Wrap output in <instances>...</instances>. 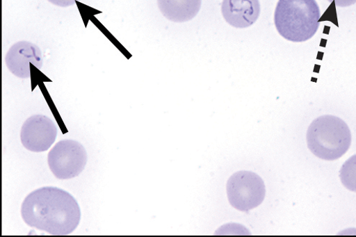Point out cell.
I'll use <instances>...</instances> for the list:
<instances>
[{"label":"cell","instance_id":"7a4b0ae2","mask_svg":"<svg viewBox=\"0 0 356 237\" xmlns=\"http://www.w3.org/2000/svg\"><path fill=\"white\" fill-rule=\"evenodd\" d=\"M321 17L316 0H279L275 24L286 40L302 42L316 35Z\"/></svg>","mask_w":356,"mask_h":237},{"label":"cell","instance_id":"277c9868","mask_svg":"<svg viewBox=\"0 0 356 237\" xmlns=\"http://www.w3.org/2000/svg\"><path fill=\"white\" fill-rule=\"evenodd\" d=\"M227 194L230 205L239 211H248L262 204L266 187L262 179L255 172L241 170L229 179Z\"/></svg>","mask_w":356,"mask_h":237},{"label":"cell","instance_id":"30bf717a","mask_svg":"<svg viewBox=\"0 0 356 237\" xmlns=\"http://www.w3.org/2000/svg\"><path fill=\"white\" fill-rule=\"evenodd\" d=\"M340 179L348 190L356 193V155L344 163L340 170Z\"/></svg>","mask_w":356,"mask_h":237},{"label":"cell","instance_id":"3957f363","mask_svg":"<svg viewBox=\"0 0 356 237\" xmlns=\"http://www.w3.org/2000/svg\"><path fill=\"white\" fill-rule=\"evenodd\" d=\"M351 133L342 119L323 115L314 120L307 133V142L314 156L327 161L343 157L351 145Z\"/></svg>","mask_w":356,"mask_h":237},{"label":"cell","instance_id":"9c48e42d","mask_svg":"<svg viewBox=\"0 0 356 237\" xmlns=\"http://www.w3.org/2000/svg\"><path fill=\"white\" fill-rule=\"evenodd\" d=\"M202 0H157L161 14L174 23H185L200 13Z\"/></svg>","mask_w":356,"mask_h":237},{"label":"cell","instance_id":"8fae6325","mask_svg":"<svg viewBox=\"0 0 356 237\" xmlns=\"http://www.w3.org/2000/svg\"><path fill=\"white\" fill-rule=\"evenodd\" d=\"M51 4L60 8H68L74 5L78 0H48Z\"/></svg>","mask_w":356,"mask_h":237},{"label":"cell","instance_id":"8992f818","mask_svg":"<svg viewBox=\"0 0 356 237\" xmlns=\"http://www.w3.org/2000/svg\"><path fill=\"white\" fill-rule=\"evenodd\" d=\"M57 133V127L49 117L36 115L27 119L21 127L20 140L31 152H45L54 143Z\"/></svg>","mask_w":356,"mask_h":237},{"label":"cell","instance_id":"5b68a950","mask_svg":"<svg viewBox=\"0 0 356 237\" xmlns=\"http://www.w3.org/2000/svg\"><path fill=\"white\" fill-rule=\"evenodd\" d=\"M87 161L86 148L73 140L59 141L48 154L49 167L54 177L60 180L72 179L80 175Z\"/></svg>","mask_w":356,"mask_h":237},{"label":"cell","instance_id":"ba28073f","mask_svg":"<svg viewBox=\"0 0 356 237\" xmlns=\"http://www.w3.org/2000/svg\"><path fill=\"white\" fill-rule=\"evenodd\" d=\"M222 15L226 23L236 28L252 26L261 14L259 0H223Z\"/></svg>","mask_w":356,"mask_h":237},{"label":"cell","instance_id":"7c38bea8","mask_svg":"<svg viewBox=\"0 0 356 237\" xmlns=\"http://www.w3.org/2000/svg\"><path fill=\"white\" fill-rule=\"evenodd\" d=\"M330 3L334 2L337 7L347 8L356 3V0H327Z\"/></svg>","mask_w":356,"mask_h":237},{"label":"cell","instance_id":"6da1fadb","mask_svg":"<svg viewBox=\"0 0 356 237\" xmlns=\"http://www.w3.org/2000/svg\"><path fill=\"white\" fill-rule=\"evenodd\" d=\"M21 215L29 227L52 235H68L79 226L81 211L71 194L54 186L32 191L21 206Z\"/></svg>","mask_w":356,"mask_h":237},{"label":"cell","instance_id":"52a82bcc","mask_svg":"<svg viewBox=\"0 0 356 237\" xmlns=\"http://www.w3.org/2000/svg\"><path fill=\"white\" fill-rule=\"evenodd\" d=\"M5 60L8 70L19 79L30 78L31 67L40 70L43 66L40 49L26 40L15 42L7 52Z\"/></svg>","mask_w":356,"mask_h":237}]
</instances>
